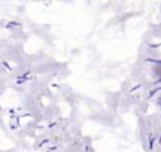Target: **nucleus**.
<instances>
[{
  "instance_id": "f257e3e1",
  "label": "nucleus",
  "mask_w": 161,
  "mask_h": 152,
  "mask_svg": "<svg viewBox=\"0 0 161 152\" xmlns=\"http://www.w3.org/2000/svg\"><path fill=\"white\" fill-rule=\"evenodd\" d=\"M157 103H159V106L161 107V96H159V98H157Z\"/></svg>"
}]
</instances>
